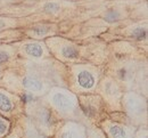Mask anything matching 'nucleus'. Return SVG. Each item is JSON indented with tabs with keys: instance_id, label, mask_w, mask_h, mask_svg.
<instances>
[{
	"instance_id": "obj_5",
	"label": "nucleus",
	"mask_w": 148,
	"mask_h": 138,
	"mask_svg": "<svg viewBox=\"0 0 148 138\" xmlns=\"http://www.w3.org/2000/svg\"><path fill=\"white\" fill-rule=\"evenodd\" d=\"M62 138H82V131L77 126L71 124L64 130Z\"/></svg>"
},
{
	"instance_id": "obj_12",
	"label": "nucleus",
	"mask_w": 148,
	"mask_h": 138,
	"mask_svg": "<svg viewBox=\"0 0 148 138\" xmlns=\"http://www.w3.org/2000/svg\"><path fill=\"white\" fill-rule=\"evenodd\" d=\"M48 31V29L47 27H45V26H40V27H34L33 29V32L36 33V34H38V36H42V34H45L46 32Z\"/></svg>"
},
{
	"instance_id": "obj_14",
	"label": "nucleus",
	"mask_w": 148,
	"mask_h": 138,
	"mask_svg": "<svg viewBox=\"0 0 148 138\" xmlns=\"http://www.w3.org/2000/svg\"><path fill=\"white\" fill-rule=\"evenodd\" d=\"M46 10H49V12H56L58 10V6L55 5V3H48L46 6Z\"/></svg>"
},
{
	"instance_id": "obj_11",
	"label": "nucleus",
	"mask_w": 148,
	"mask_h": 138,
	"mask_svg": "<svg viewBox=\"0 0 148 138\" xmlns=\"http://www.w3.org/2000/svg\"><path fill=\"white\" fill-rule=\"evenodd\" d=\"M7 129H8V123L5 120L0 119V135H3L7 131Z\"/></svg>"
},
{
	"instance_id": "obj_9",
	"label": "nucleus",
	"mask_w": 148,
	"mask_h": 138,
	"mask_svg": "<svg viewBox=\"0 0 148 138\" xmlns=\"http://www.w3.org/2000/svg\"><path fill=\"white\" fill-rule=\"evenodd\" d=\"M62 53H63V55L65 56V57H67V58H76L77 57V50L72 47V46H66V47H64L63 48V50H62Z\"/></svg>"
},
{
	"instance_id": "obj_1",
	"label": "nucleus",
	"mask_w": 148,
	"mask_h": 138,
	"mask_svg": "<svg viewBox=\"0 0 148 138\" xmlns=\"http://www.w3.org/2000/svg\"><path fill=\"white\" fill-rule=\"evenodd\" d=\"M53 103L58 110L66 112L73 108L75 100L71 95L66 93H55L53 96Z\"/></svg>"
},
{
	"instance_id": "obj_6",
	"label": "nucleus",
	"mask_w": 148,
	"mask_h": 138,
	"mask_svg": "<svg viewBox=\"0 0 148 138\" xmlns=\"http://www.w3.org/2000/svg\"><path fill=\"white\" fill-rule=\"evenodd\" d=\"M25 51H26L30 56L37 57V58L38 57H41L42 54H43L42 47H41V45H39V43H29V45H26Z\"/></svg>"
},
{
	"instance_id": "obj_2",
	"label": "nucleus",
	"mask_w": 148,
	"mask_h": 138,
	"mask_svg": "<svg viewBox=\"0 0 148 138\" xmlns=\"http://www.w3.org/2000/svg\"><path fill=\"white\" fill-rule=\"evenodd\" d=\"M77 82L84 89H91L95 84V78L88 71H81L77 74Z\"/></svg>"
},
{
	"instance_id": "obj_7",
	"label": "nucleus",
	"mask_w": 148,
	"mask_h": 138,
	"mask_svg": "<svg viewBox=\"0 0 148 138\" xmlns=\"http://www.w3.org/2000/svg\"><path fill=\"white\" fill-rule=\"evenodd\" d=\"M13 110V103L8 96L0 93V111L2 112H10Z\"/></svg>"
},
{
	"instance_id": "obj_8",
	"label": "nucleus",
	"mask_w": 148,
	"mask_h": 138,
	"mask_svg": "<svg viewBox=\"0 0 148 138\" xmlns=\"http://www.w3.org/2000/svg\"><path fill=\"white\" fill-rule=\"evenodd\" d=\"M110 133H111L112 137L113 138H127V130L120 126H113L110 129Z\"/></svg>"
},
{
	"instance_id": "obj_15",
	"label": "nucleus",
	"mask_w": 148,
	"mask_h": 138,
	"mask_svg": "<svg viewBox=\"0 0 148 138\" xmlns=\"http://www.w3.org/2000/svg\"><path fill=\"white\" fill-rule=\"evenodd\" d=\"M144 138H146V137H144Z\"/></svg>"
},
{
	"instance_id": "obj_3",
	"label": "nucleus",
	"mask_w": 148,
	"mask_h": 138,
	"mask_svg": "<svg viewBox=\"0 0 148 138\" xmlns=\"http://www.w3.org/2000/svg\"><path fill=\"white\" fill-rule=\"evenodd\" d=\"M143 100L137 96H130L127 100L128 110L133 114H140L143 112Z\"/></svg>"
},
{
	"instance_id": "obj_10",
	"label": "nucleus",
	"mask_w": 148,
	"mask_h": 138,
	"mask_svg": "<svg viewBox=\"0 0 148 138\" xmlns=\"http://www.w3.org/2000/svg\"><path fill=\"white\" fill-rule=\"evenodd\" d=\"M146 36H147V32H146V30L143 29V27H138V29H136V30L133 31V37L139 40L145 39Z\"/></svg>"
},
{
	"instance_id": "obj_13",
	"label": "nucleus",
	"mask_w": 148,
	"mask_h": 138,
	"mask_svg": "<svg viewBox=\"0 0 148 138\" xmlns=\"http://www.w3.org/2000/svg\"><path fill=\"white\" fill-rule=\"evenodd\" d=\"M8 54L6 53V51H2V50H0V64H2V63H5V62H7L8 60Z\"/></svg>"
},
{
	"instance_id": "obj_4",
	"label": "nucleus",
	"mask_w": 148,
	"mask_h": 138,
	"mask_svg": "<svg viewBox=\"0 0 148 138\" xmlns=\"http://www.w3.org/2000/svg\"><path fill=\"white\" fill-rule=\"evenodd\" d=\"M23 84H24V87L27 88L29 90H31V91H36V93L41 91V90L43 89V84H42V82H41L40 80L33 78V77H26V78H24V80H23Z\"/></svg>"
}]
</instances>
